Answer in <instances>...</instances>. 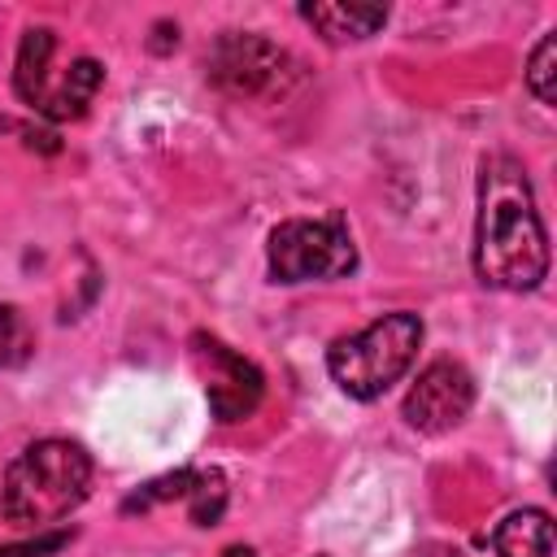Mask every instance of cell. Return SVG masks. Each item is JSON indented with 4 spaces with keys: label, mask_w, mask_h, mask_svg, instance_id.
<instances>
[{
    "label": "cell",
    "mask_w": 557,
    "mask_h": 557,
    "mask_svg": "<svg viewBox=\"0 0 557 557\" xmlns=\"http://www.w3.org/2000/svg\"><path fill=\"white\" fill-rule=\"evenodd\" d=\"M474 270L500 292H531L548 274V235L527 170L513 157H487L479 170Z\"/></svg>",
    "instance_id": "1"
},
{
    "label": "cell",
    "mask_w": 557,
    "mask_h": 557,
    "mask_svg": "<svg viewBox=\"0 0 557 557\" xmlns=\"http://www.w3.org/2000/svg\"><path fill=\"white\" fill-rule=\"evenodd\" d=\"M91 487V457L74 440H35L4 470V518L13 527H52L61 522Z\"/></svg>",
    "instance_id": "2"
},
{
    "label": "cell",
    "mask_w": 557,
    "mask_h": 557,
    "mask_svg": "<svg viewBox=\"0 0 557 557\" xmlns=\"http://www.w3.org/2000/svg\"><path fill=\"white\" fill-rule=\"evenodd\" d=\"M418 344H422V322L413 313H383L366 331L335 339L326 352V370L348 396L374 400L413 366Z\"/></svg>",
    "instance_id": "3"
},
{
    "label": "cell",
    "mask_w": 557,
    "mask_h": 557,
    "mask_svg": "<svg viewBox=\"0 0 557 557\" xmlns=\"http://www.w3.org/2000/svg\"><path fill=\"white\" fill-rule=\"evenodd\" d=\"M52 52H57L52 30H44V26L26 30V39L17 48L13 87L30 109H39V113H48L57 122L61 117H83L91 96H96V87L104 83V70L91 57H78L65 70H52Z\"/></svg>",
    "instance_id": "4"
},
{
    "label": "cell",
    "mask_w": 557,
    "mask_h": 557,
    "mask_svg": "<svg viewBox=\"0 0 557 557\" xmlns=\"http://www.w3.org/2000/svg\"><path fill=\"white\" fill-rule=\"evenodd\" d=\"M270 274L278 283H309V278H335L357 265L352 235L339 218H292L270 231L265 244Z\"/></svg>",
    "instance_id": "5"
},
{
    "label": "cell",
    "mask_w": 557,
    "mask_h": 557,
    "mask_svg": "<svg viewBox=\"0 0 557 557\" xmlns=\"http://www.w3.org/2000/svg\"><path fill=\"white\" fill-rule=\"evenodd\" d=\"M191 357L205 370V392H209V409L218 422H239L261 405L265 379L248 357L231 352L213 335H191Z\"/></svg>",
    "instance_id": "6"
},
{
    "label": "cell",
    "mask_w": 557,
    "mask_h": 557,
    "mask_svg": "<svg viewBox=\"0 0 557 557\" xmlns=\"http://www.w3.org/2000/svg\"><path fill=\"white\" fill-rule=\"evenodd\" d=\"M470 405H474V379L466 374V366L431 361L405 396V422L413 431L440 435V431H453L470 413Z\"/></svg>",
    "instance_id": "7"
},
{
    "label": "cell",
    "mask_w": 557,
    "mask_h": 557,
    "mask_svg": "<svg viewBox=\"0 0 557 557\" xmlns=\"http://www.w3.org/2000/svg\"><path fill=\"white\" fill-rule=\"evenodd\" d=\"M283 52L257 35H222L213 57H209V74L222 91L231 96H257L278 78Z\"/></svg>",
    "instance_id": "8"
},
{
    "label": "cell",
    "mask_w": 557,
    "mask_h": 557,
    "mask_svg": "<svg viewBox=\"0 0 557 557\" xmlns=\"http://www.w3.org/2000/svg\"><path fill=\"white\" fill-rule=\"evenodd\" d=\"M305 22L322 30V39L344 44V39H366L387 22L383 4H305Z\"/></svg>",
    "instance_id": "9"
},
{
    "label": "cell",
    "mask_w": 557,
    "mask_h": 557,
    "mask_svg": "<svg viewBox=\"0 0 557 557\" xmlns=\"http://www.w3.org/2000/svg\"><path fill=\"white\" fill-rule=\"evenodd\" d=\"M500 557H553V522L544 509H518L496 527Z\"/></svg>",
    "instance_id": "10"
},
{
    "label": "cell",
    "mask_w": 557,
    "mask_h": 557,
    "mask_svg": "<svg viewBox=\"0 0 557 557\" xmlns=\"http://www.w3.org/2000/svg\"><path fill=\"white\" fill-rule=\"evenodd\" d=\"M187 505H191V522L196 527H213L226 509V479L218 470L209 474H196L191 487H187Z\"/></svg>",
    "instance_id": "11"
},
{
    "label": "cell",
    "mask_w": 557,
    "mask_h": 557,
    "mask_svg": "<svg viewBox=\"0 0 557 557\" xmlns=\"http://www.w3.org/2000/svg\"><path fill=\"white\" fill-rule=\"evenodd\" d=\"M30 357V331L13 305H0V370L22 366Z\"/></svg>",
    "instance_id": "12"
},
{
    "label": "cell",
    "mask_w": 557,
    "mask_h": 557,
    "mask_svg": "<svg viewBox=\"0 0 557 557\" xmlns=\"http://www.w3.org/2000/svg\"><path fill=\"white\" fill-rule=\"evenodd\" d=\"M553 57H557V39L553 35H544L540 44H535V52H531V65H527V87L535 91V100L540 104H553L557 100V83H553Z\"/></svg>",
    "instance_id": "13"
},
{
    "label": "cell",
    "mask_w": 557,
    "mask_h": 557,
    "mask_svg": "<svg viewBox=\"0 0 557 557\" xmlns=\"http://www.w3.org/2000/svg\"><path fill=\"white\" fill-rule=\"evenodd\" d=\"M65 540H70V535H61V531H57V535H39L35 544H17V548H0V557H48V553H57V548H61Z\"/></svg>",
    "instance_id": "14"
},
{
    "label": "cell",
    "mask_w": 557,
    "mask_h": 557,
    "mask_svg": "<svg viewBox=\"0 0 557 557\" xmlns=\"http://www.w3.org/2000/svg\"><path fill=\"white\" fill-rule=\"evenodd\" d=\"M222 557H257V553H252V548H248V544H231V548H226V553H222Z\"/></svg>",
    "instance_id": "15"
}]
</instances>
